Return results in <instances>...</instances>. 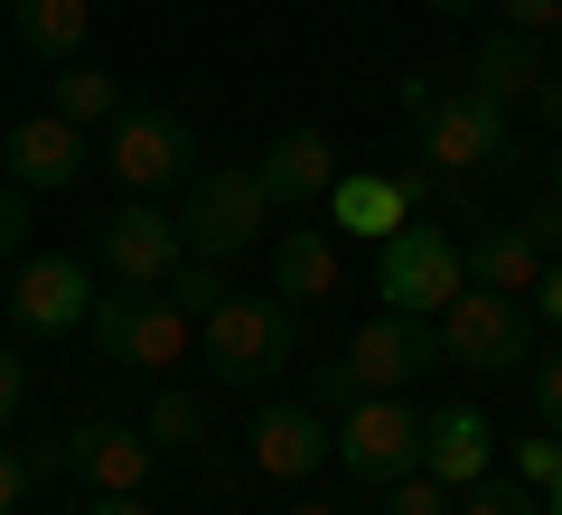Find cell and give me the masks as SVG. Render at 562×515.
Listing matches in <instances>:
<instances>
[{"label":"cell","mask_w":562,"mask_h":515,"mask_svg":"<svg viewBox=\"0 0 562 515\" xmlns=\"http://www.w3.org/2000/svg\"><path fill=\"white\" fill-rule=\"evenodd\" d=\"M460 262H469V291H506V300H525V291H535V272H543V244L525 235V225H487V235L460 244Z\"/></svg>","instance_id":"cell-18"},{"label":"cell","mask_w":562,"mask_h":515,"mask_svg":"<svg viewBox=\"0 0 562 515\" xmlns=\"http://www.w3.org/2000/svg\"><path fill=\"white\" fill-rule=\"evenodd\" d=\"M254 179H262V198H272V216H319V198L338 188V141L328 132H281L272 150L254 159Z\"/></svg>","instance_id":"cell-13"},{"label":"cell","mask_w":562,"mask_h":515,"mask_svg":"<svg viewBox=\"0 0 562 515\" xmlns=\"http://www.w3.org/2000/svg\"><path fill=\"white\" fill-rule=\"evenodd\" d=\"M20 403H29V376H20V347L0 337V432H20Z\"/></svg>","instance_id":"cell-30"},{"label":"cell","mask_w":562,"mask_h":515,"mask_svg":"<svg viewBox=\"0 0 562 515\" xmlns=\"http://www.w3.org/2000/svg\"><path fill=\"white\" fill-rule=\"evenodd\" d=\"M103 159L132 198H160V188H188L198 179V122L169 113V103H122L103 122Z\"/></svg>","instance_id":"cell-4"},{"label":"cell","mask_w":562,"mask_h":515,"mask_svg":"<svg viewBox=\"0 0 562 515\" xmlns=\"http://www.w3.org/2000/svg\"><path fill=\"white\" fill-rule=\"evenodd\" d=\"M85 318H94V347L122 366V376H179L188 347H198V318H188L169 291H103Z\"/></svg>","instance_id":"cell-2"},{"label":"cell","mask_w":562,"mask_h":515,"mask_svg":"<svg viewBox=\"0 0 562 515\" xmlns=\"http://www.w3.org/2000/svg\"><path fill=\"white\" fill-rule=\"evenodd\" d=\"M291 515H338V506H291Z\"/></svg>","instance_id":"cell-41"},{"label":"cell","mask_w":562,"mask_h":515,"mask_svg":"<svg viewBox=\"0 0 562 515\" xmlns=\"http://www.w3.org/2000/svg\"><path fill=\"white\" fill-rule=\"evenodd\" d=\"M431 10H441V20H460V10H487V0H431Z\"/></svg>","instance_id":"cell-39"},{"label":"cell","mask_w":562,"mask_h":515,"mask_svg":"<svg viewBox=\"0 0 562 515\" xmlns=\"http://www.w3.org/2000/svg\"><path fill=\"white\" fill-rule=\"evenodd\" d=\"M413 150L431 159V169H450V179H479V169L506 159V103H487V94L460 85V94H441L413 122Z\"/></svg>","instance_id":"cell-11"},{"label":"cell","mask_w":562,"mask_h":515,"mask_svg":"<svg viewBox=\"0 0 562 515\" xmlns=\"http://www.w3.org/2000/svg\"><path fill=\"white\" fill-rule=\"evenodd\" d=\"M328 459H338L347 478H366V488H384V478L422 469V413L403 394H357L328 422Z\"/></svg>","instance_id":"cell-7"},{"label":"cell","mask_w":562,"mask_h":515,"mask_svg":"<svg viewBox=\"0 0 562 515\" xmlns=\"http://www.w3.org/2000/svg\"><path fill=\"white\" fill-rule=\"evenodd\" d=\"M20 235H29V188L0 179V262H20Z\"/></svg>","instance_id":"cell-31"},{"label":"cell","mask_w":562,"mask_h":515,"mask_svg":"<svg viewBox=\"0 0 562 515\" xmlns=\"http://www.w3.org/2000/svg\"><path fill=\"white\" fill-rule=\"evenodd\" d=\"M319 459H328V413L310 394L254 413V469L262 478H291V488H301V478H319Z\"/></svg>","instance_id":"cell-16"},{"label":"cell","mask_w":562,"mask_h":515,"mask_svg":"<svg viewBox=\"0 0 562 515\" xmlns=\"http://www.w3.org/2000/svg\"><path fill=\"white\" fill-rule=\"evenodd\" d=\"M506 459H516V488H535V496H543V488L562 478V440H553V432H525V440H516Z\"/></svg>","instance_id":"cell-27"},{"label":"cell","mask_w":562,"mask_h":515,"mask_svg":"<svg viewBox=\"0 0 562 515\" xmlns=\"http://www.w3.org/2000/svg\"><path fill=\"white\" fill-rule=\"evenodd\" d=\"M94 262H103L113 291H160L188 262V235H179V216H169L160 198H122L113 216L94 225Z\"/></svg>","instance_id":"cell-8"},{"label":"cell","mask_w":562,"mask_h":515,"mask_svg":"<svg viewBox=\"0 0 562 515\" xmlns=\"http://www.w3.org/2000/svg\"><path fill=\"white\" fill-rule=\"evenodd\" d=\"M535 113H543V122L562 132V76H553V66H543V85H535Z\"/></svg>","instance_id":"cell-36"},{"label":"cell","mask_w":562,"mask_h":515,"mask_svg":"<svg viewBox=\"0 0 562 515\" xmlns=\"http://www.w3.org/2000/svg\"><path fill=\"white\" fill-rule=\"evenodd\" d=\"M487 459H497V422H487L479 403H441V413H422V469L441 478L450 496L479 488Z\"/></svg>","instance_id":"cell-15"},{"label":"cell","mask_w":562,"mask_h":515,"mask_svg":"<svg viewBox=\"0 0 562 515\" xmlns=\"http://www.w3.org/2000/svg\"><path fill=\"white\" fill-rule=\"evenodd\" d=\"M543 188H553V198H562V141H553V150H543Z\"/></svg>","instance_id":"cell-38"},{"label":"cell","mask_w":562,"mask_h":515,"mask_svg":"<svg viewBox=\"0 0 562 515\" xmlns=\"http://www.w3.org/2000/svg\"><path fill=\"white\" fill-rule=\"evenodd\" d=\"M535 85H543V38L497 29V38L469 57V94H487V103H535Z\"/></svg>","instance_id":"cell-19"},{"label":"cell","mask_w":562,"mask_h":515,"mask_svg":"<svg viewBox=\"0 0 562 515\" xmlns=\"http://www.w3.org/2000/svg\"><path fill=\"white\" fill-rule=\"evenodd\" d=\"M497 20L516 29V38H553V29H562V0H497Z\"/></svg>","instance_id":"cell-29"},{"label":"cell","mask_w":562,"mask_h":515,"mask_svg":"<svg viewBox=\"0 0 562 515\" xmlns=\"http://www.w3.org/2000/svg\"><path fill=\"white\" fill-rule=\"evenodd\" d=\"M431 328H441V357L469 376H525L535 366V310L506 291H460Z\"/></svg>","instance_id":"cell-6"},{"label":"cell","mask_w":562,"mask_h":515,"mask_svg":"<svg viewBox=\"0 0 562 515\" xmlns=\"http://www.w3.org/2000/svg\"><path fill=\"white\" fill-rule=\"evenodd\" d=\"M384 515H450V488L431 469H403V478H384Z\"/></svg>","instance_id":"cell-25"},{"label":"cell","mask_w":562,"mask_h":515,"mask_svg":"<svg viewBox=\"0 0 562 515\" xmlns=\"http://www.w3.org/2000/svg\"><path fill=\"white\" fill-rule=\"evenodd\" d=\"M160 291H169V300H179V310H188V318H206V310H216V300H225V262H198V254H188V262H179V272H169V281H160Z\"/></svg>","instance_id":"cell-24"},{"label":"cell","mask_w":562,"mask_h":515,"mask_svg":"<svg viewBox=\"0 0 562 515\" xmlns=\"http://www.w3.org/2000/svg\"><path fill=\"white\" fill-rule=\"evenodd\" d=\"M525 235H535V244H562V198H553V188L525 206Z\"/></svg>","instance_id":"cell-33"},{"label":"cell","mask_w":562,"mask_h":515,"mask_svg":"<svg viewBox=\"0 0 562 515\" xmlns=\"http://www.w3.org/2000/svg\"><path fill=\"white\" fill-rule=\"evenodd\" d=\"M469 291V262H460V235L450 225H394L375 244V300L403 318H441L450 300Z\"/></svg>","instance_id":"cell-3"},{"label":"cell","mask_w":562,"mask_h":515,"mask_svg":"<svg viewBox=\"0 0 562 515\" xmlns=\"http://www.w3.org/2000/svg\"><path fill=\"white\" fill-rule=\"evenodd\" d=\"M319 206H328V225L357 235V244H384L394 225H413V198H403L394 169H338V188H328Z\"/></svg>","instance_id":"cell-17"},{"label":"cell","mask_w":562,"mask_h":515,"mask_svg":"<svg viewBox=\"0 0 562 515\" xmlns=\"http://www.w3.org/2000/svg\"><path fill=\"white\" fill-rule=\"evenodd\" d=\"M169 216H179V235H188L198 262H235V254H254L272 235V198H262L254 169H198Z\"/></svg>","instance_id":"cell-5"},{"label":"cell","mask_w":562,"mask_h":515,"mask_svg":"<svg viewBox=\"0 0 562 515\" xmlns=\"http://www.w3.org/2000/svg\"><path fill=\"white\" fill-rule=\"evenodd\" d=\"M47 113L76 122V132H103V122L122 113V76H113V66H94V57H66L57 76H47Z\"/></svg>","instance_id":"cell-20"},{"label":"cell","mask_w":562,"mask_h":515,"mask_svg":"<svg viewBox=\"0 0 562 515\" xmlns=\"http://www.w3.org/2000/svg\"><path fill=\"white\" fill-rule=\"evenodd\" d=\"M272 291L301 310V300H328L338 291V244L319 235V225H291V235L272 244Z\"/></svg>","instance_id":"cell-22"},{"label":"cell","mask_w":562,"mask_h":515,"mask_svg":"<svg viewBox=\"0 0 562 515\" xmlns=\"http://www.w3.org/2000/svg\"><path fill=\"white\" fill-rule=\"evenodd\" d=\"M450 515H543V496H535V488H497V478H479V488L450 496Z\"/></svg>","instance_id":"cell-26"},{"label":"cell","mask_w":562,"mask_h":515,"mask_svg":"<svg viewBox=\"0 0 562 515\" xmlns=\"http://www.w3.org/2000/svg\"><path fill=\"white\" fill-rule=\"evenodd\" d=\"M94 515H150V496H94Z\"/></svg>","instance_id":"cell-37"},{"label":"cell","mask_w":562,"mask_h":515,"mask_svg":"<svg viewBox=\"0 0 562 515\" xmlns=\"http://www.w3.org/2000/svg\"><path fill=\"white\" fill-rule=\"evenodd\" d=\"M543 515H562V478H553V488H543Z\"/></svg>","instance_id":"cell-40"},{"label":"cell","mask_w":562,"mask_h":515,"mask_svg":"<svg viewBox=\"0 0 562 515\" xmlns=\"http://www.w3.org/2000/svg\"><path fill=\"white\" fill-rule=\"evenodd\" d=\"M29 478H38V469H29L20 450H0V515H20V496H29Z\"/></svg>","instance_id":"cell-32"},{"label":"cell","mask_w":562,"mask_h":515,"mask_svg":"<svg viewBox=\"0 0 562 515\" xmlns=\"http://www.w3.org/2000/svg\"><path fill=\"white\" fill-rule=\"evenodd\" d=\"M140 440H150V450H198V440H206V403L179 394V384H160L150 413H140Z\"/></svg>","instance_id":"cell-23"},{"label":"cell","mask_w":562,"mask_h":515,"mask_svg":"<svg viewBox=\"0 0 562 515\" xmlns=\"http://www.w3.org/2000/svg\"><path fill=\"white\" fill-rule=\"evenodd\" d=\"M57 450H66V469H76L94 496H140V488H150V469H160V450H150L132 422H76Z\"/></svg>","instance_id":"cell-14"},{"label":"cell","mask_w":562,"mask_h":515,"mask_svg":"<svg viewBox=\"0 0 562 515\" xmlns=\"http://www.w3.org/2000/svg\"><path fill=\"white\" fill-rule=\"evenodd\" d=\"M198 347H206V366H216L225 384H272L281 366H291V347H301V310L291 300H244V291H225L216 310L198 318Z\"/></svg>","instance_id":"cell-1"},{"label":"cell","mask_w":562,"mask_h":515,"mask_svg":"<svg viewBox=\"0 0 562 515\" xmlns=\"http://www.w3.org/2000/svg\"><path fill=\"white\" fill-rule=\"evenodd\" d=\"M347 384L357 394H403V384H422L431 366H441V328L431 318H403V310H375L357 337H347Z\"/></svg>","instance_id":"cell-10"},{"label":"cell","mask_w":562,"mask_h":515,"mask_svg":"<svg viewBox=\"0 0 562 515\" xmlns=\"http://www.w3.org/2000/svg\"><path fill=\"white\" fill-rule=\"evenodd\" d=\"M394 103H403V122H422L431 103H441V85H431V76H403V85H394Z\"/></svg>","instance_id":"cell-34"},{"label":"cell","mask_w":562,"mask_h":515,"mask_svg":"<svg viewBox=\"0 0 562 515\" xmlns=\"http://www.w3.org/2000/svg\"><path fill=\"white\" fill-rule=\"evenodd\" d=\"M0 310H10L20 337H76L85 310H94V262H85V254H20Z\"/></svg>","instance_id":"cell-9"},{"label":"cell","mask_w":562,"mask_h":515,"mask_svg":"<svg viewBox=\"0 0 562 515\" xmlns=\"http://www.w3.org/2000/svg\"><path fill=\"white\" fill-rule=\"evenodd\" d=\"M10 10H20V47L38 66L85 57V38H94V0H10Z\"/></svg>","instance_id":"cell-21"},{"label":"cell","mask_w":562,"mask_h":515,"mask_svg":"<svg viewBox=\"0 0 562 515\" xmlns=\"http://www.w3.org/2000/svg\"><path fill=\"white\" fill-rule=\"evenodd\" d=\"M85 150H94V132H76V122H57V113H20V122H10V141H0L10 188H29V198L76 188L85 179Z\"/></svg>","instance_id":"cell-12"},{"label":"cell","mask_w":562,"mask_h":515,"mask_svg":"<svg viewBox=\"0 0 562 515\" xmlns=\"http://www.w3.org/2000/svg\"><path fill=\"white\" fill-rule=\"evenodd\" d=\"M525 300H543V328H562V262H543V272H535V291H525Z\"/></svg>","instance_id":"cell-35"},{"label":"cell","mask_w":562,"mask_h":515,"mask_svg":"<svg viewBox=\"0 0 562 515\" xmlns=\"http://www.w3.org/2000/svg\"><path fill=\"white\" fill-rule=\"evenodd\" d=\"M525 403H535V432L562 440V347L543 357V376H525Z\"/></svg>","instance_id":"cell-28"}]
</instances>
